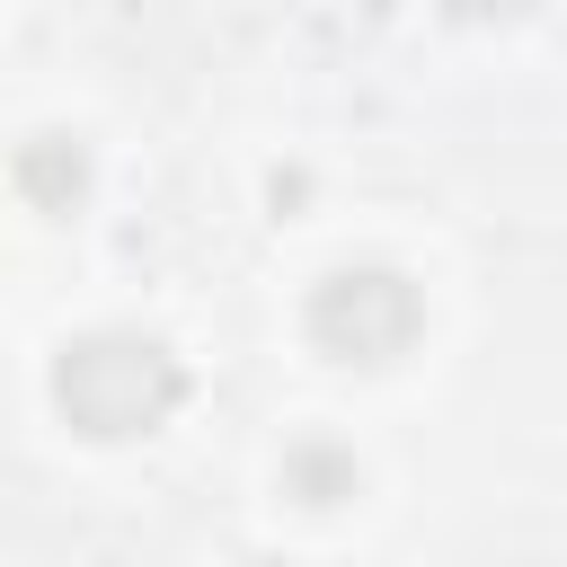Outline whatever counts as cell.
Wrapping results in <instances>:
<instances>
[{
	"mask_svg": "<svg viewBox=\"0 0 567 567\" xmlns=\"http://www.w3.org/2000/svg\"><path fill=\"white\" fill-rule=\"evenodd\" d=\"M53 399L80 434L97 443H124V434H151L168 425V408L186 399V372L159 337H133V328H97V337H71L62 363H53Z\"/></svg>",
	"mask_w": 567,
	"mask_h": 567,
	"instance_id": "1",
	"label": "cell"
},
{
	"mask_svg": "<svg viewBox=\"0 0 567 567\" xmlns=\"http://www.w3.org/2000/svg\"><path fill=\"white\" fill-rule=\"evenodd\" d=\"M425 328V301L390 266H346L310 292V346L337 363H399Z\"/></svg>",
	"mask_w": 567,
	"mask_h": 567,
	"instance_id": "2",
	"label": "cell"
},
{
	"mask_svg": "<svg viewBox=\"0 0 567 567\" xmlns=\"http://www.w3.org/2000/svg\"><path fill=\"white\" fill-rule=\"evenodd\" d=\"M18 195H27L35 213H71V204L89 195V151H80L71 133H35V142H18Z\"/></svg>",
	"mask_w": 567,
	"mask_h": 567,
	"instance_id": "3",
	"label": "cell"
},
{
	"mask_svg": "<svg viewBox=\"0 0 567 567\" xmlns=\"http://www.w3.org/2000/svg\"><path fill=\"white\" fill-rule=\"evenodd\" d=\"M284 487H292L301 505H337V496H354V452L301 443V452H284Z\"/></svg>",
	"mask_w": 567,
	"mask_h": 567,
	"instance_id": "4",
	"label": "cell"
},
{
	"mask_svg": "<svg viewBox=\"0 0 567 567\" xmlns=\"http://www.w3.org/2000/svg\"><path fill=\"white\" fill-rule=\"evenodd\" d=\"M452 9H470V18H514V9H532V0H452Z\"/></svg>",
	"mask_w": 567,
	"mask_h": 567,
	"instance_id": "5",
	"label": "cell"
}]
</instances>
